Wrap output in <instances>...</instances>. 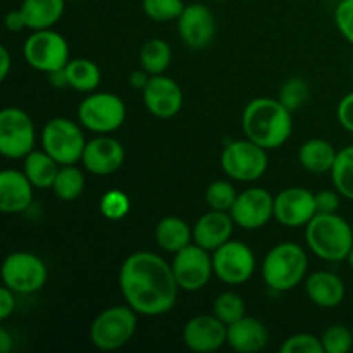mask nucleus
<instances>
[{
    "label": "nucleus",
    "mask_w": 353,
    "mask_h": 353,
    "mask_svg": "<svg viewBox=\"0 0 353 353\" xmlns=\"http://www.w3.org/2000/svg\"><path fill=\"white\" fill-rule=\"evenodd\" d=\"M305 292L310 302L323 309H334L347 295L343 279L330 271L312 272L305 278Z\"/></svg>",
    "instance_id": "nucleus-23"
},
{
    "label": "nucleus",
    "mask_w": 353,
    "mask_h": 353,
    "mask_svg": "<svg viewBox=\"0 0 353 353\" xmlns=\"http://www.w3.org/2000/svg\"><path fill=\"white\" fill-rule=\"evenodd\" d=\"M143 12L147 17L157 23H169V21H178L185 10L183 0H143Z\"/></svg>",
    "instance_id": "nucleus-34"
},
{
    "label": "nucleus",
    "mask_w": 353,
    "mask_h": 353,
    "mask_svg": "<svg viewBox=\"0 0 353 353\" xmlns=\"http://www.w3.org/2000/svg\"><path fill=\"white\" fill-rule=\"evenodd\" d=\"M212 2H228V0H212Z\"/></svg>",
    "instance_id": "nucleus-48"
},
{
    "label": "nucleus",
    "mask_w": 353,
    "mask_h": 353,
    "mask_svg": "<svg viewBox=\"0 0 353 353\" xmlns=\"http://www.w3.org/2000/svg\"><path fill=\"white\" fill-rule=\"evenodd\" d=\"M336 117L341 128L353 134V92L340 100L336 109Z\"/></svg>",
    "instance_id": "nucleus-41"
},
{
    "label": "nucleus",
    "mask_w": 353,
    "mask_h": 353,
    "mask_svg": "<svg viewBox=\"0 0 353 353\" xmlns=\"http://www.w3.org/2000/svg\"><path fill=\"white\" fill-rule=\"evenodd\" d=\"M317 214L316 193L292 186L274 196V219L286 228H302Z\"/></svg>",
    "instance_id": "nucleus-15"
},
{
    "label": "nucleus",
    "mask_w": 353,
    "mask_h": 353,
    "mask_svg": "<svg viewBox=\"0 0 353 353\" xmlns=\"http://www.w3.org/2000/svg\"><path fill=\"white\" fill-rule=\"evenodd\" d=\"M234 221L230 212L209 210L203 214L193 226V243L200 245L205 250L214 252L231 240L234 230Z\"/></svg>",
    "instance_id": "nucleus-20"
},
{
    "label": "nucleus",
    "mask_w": 353,
    "mask_h": 353,
    "mask_svg": "<svg viewBox=\"0 0 353 353\" xmlns=\"http://www.w3.org/2000/svg\"><path fill=\"white\" fill-rule=\"evenodd\" d=\"M183 90L172 78L164 74L152 76L143 90L145 109L159 119H171L183 109Z\"/></svg>",
    "instance_id": "nucleus-17"
},
{
    "label": "nucleus",
    "mask_w": 353,
    "mask_h": 353,
    "mask_svg": "<svg viewBox=\"0 0 353 353\" xmlns=\"http://www.w3.org/2000/svg\"><path fill=\"white\" fill-rule=\"evenodd\" d=\"M279 350L281 353H324L321 338L310 333H299L286 338Z\"/></svg>",
    "instance_id": "nucleus-38"
},
{
    "label": "nucleus",
    "mask_w": 353,
    "mask_h": 353,
    "mask_svg": "<svg viewBox=\"0 0 353 353\" xmlns=\"http://www.w3.org/2000/svg\"><path fill=\"white\" fill-rule=\"evenodd\" d=\"M138 330V314L130 305H114L102 310L90 326V341L103 352L119 350L133 340Z\"/></svg>",
    "instance_id": "nucleus-5"
},
{
    "label": "nucleus",
    "mask_w": 353,
    "mask_h": 353,
    "mask_svg": "<svg viewBox=\"0 0 353 353\" xmlns=\"http://www.w3.org/2000/svg\"><path fill=\"white\" fill-rule=\"evenodd\" d=\"M309 99V85L302 78H290L279 92V102L290 110L295 112Z\"/></svg>",
    "instance_id": "nucleus-37"
},
{
    "label": "nucleus",
    "mask_w": 353,
    "mask_h": 353,
    "mask_svg": "<svg viewBox=\"0 0 353 353\" xmlns=\"http://www.w3.org/2000/svg\"><path fill=\"white\" fill-rule=\"evenodd\" d=\"M23 55L28 65L47 74L61 71L71 61L68 40L52 28L33 31L24 41Z\"/></svg>",
    "instance_id": "nucleus-9"
},
{
    "label": "nucleus",
    "mask_w": 353,
    "mask_h": 353,
    "mask_svg": "<svg viewBox=\"0 0 353 353\" xmlns=\"http://www.w3.org/2000/svg\"><path fill=\"white\" fill-rule=\"evenodd\" d=\"M6 28L9 31H14V33H16V31L24 30V28H28L23 10L17 9V10H10V12H7Z\"/></svg>",
    "instance_id": "nucleus-43"
},
{
    "label": "nucleus",
    "mask_w": 353,
    "mask_h": 353,
    "mask_svg": "<svg viewBox=\"0 0 353 353\" xmlns=\"http://www.w3.org/2000/svg\"><path fill=\"white\" fill-rule=\"evenodd\" d=\"M324 353H348L353 347V333L343 324H333L321 336Z\"/></svg>",
    "instance_id": "nucleus-35"
},
{
    "label": "nucleus",
    "mask_w": 353,
    "mask_h": 353,
    "mask_svg": "<svg viewBox=\"0 0 353 353\" xmlns=\"http://www.w3.org/2000/svg\"><path fill=\"white\" fill-rule=\"evenodd\" d=\"M268 150L252 140H233L221 152V168L228 178L238 183L261 179L268 171Z\"/></svg>",
    "instance_id": "nucleus-7"
},
{
    "label": "nucleus",
    "mask_w": 353,
    "mask_h": 353,
    "mask_svg": "<svg viewBox=\"0 0 353 353\" xmlns=\"http://www.w3.org/2000/svg\"><path fill=\"white\" fill-rule=\"evenodd\" d=\"M341 193L334 190H323L316 193V207L321 214H334L340 209Z\"/></svg>",
    "instance_id": "nucleus-40"
},
{
    "label": "nucleus",
    "mask_w": 353,
    "mask_h": 353,
    "mask_svg": "<svg viewBox=\"0 0 353 353\" xmlns=\"http://www.w3.org/2000/svg\"><path fill=\"white\" fill-rule=\"evenodd\" d=\"M241 130L245 138L261 145L265 150L283 147L293 131L292 112L279 99L259 97L245 105L241 114Z\"/></svg>",
    "instance_id": "nucleus-2"
},
{
    "label": "nucleus",
    "mask_w": 353,
    "mask_h": 353,
    "mask_svg": "<svg viewBox=\"0 0 353 353\" xmlns=\"http://www.w3.org/2000/svg\"><path fill=\"white\" fill-rule=\"evenodd\" d=\"M230 214L236 226L248 231L259 230L274 217V196L264 188H248L238 193Z\"/></svg>",
    "instance_id": "nucleus-14"
},
{
    "label": "nucleus",
    "mask_w": 353,
    "mask_h": 353,
    "mask_svg": "<svg viewBox=\"0 0 353 353\" xmlns=\"http://www.w3.org/2000/svg\"><path fill=\"white\" fill-rule=\"evenodd\" d=\"M126 159V152L119 140L109 134H99L93 140L86 141L83 152V165L95 176H109L119 171Z\"/></svg>",
    "instance_id": "nucleus-18"
},
{
    "label": "nucleus",
    "mask_w": 353,
    "mask_h": 353,
    "mask_svg": "<svg viewBox=\"0 0 353 353\" xmlns=\"http://www.w3.org/2000/svg\"><path fill=\"white\" fill-rule=\"evenodd\" d=\"M331 179L341 196L353 200V145L338 152L336 161L331 169Z\"/></svg>",
    "instance_id": "nucleus-31"
},
{
    "label": "nucleus",
    "mask_w": 353,
    "mask_h": 353,
    "mask_svg": "<svg viewBox=\"0 0 353 353\" xmlns=\"http://www.w3.org/2000/svg\"><path fill=\"white\" fill-rule=\"evenodd\" d=\"M150 78H152V76L148 74L145 69H141V71L131 72L130 83H131V86H133L134 90H141V92H143L145 86H147L148 81H150Z\"/></svg>",
    "instance_id": "nucleus-44"
},
{
    "label": "nucleus",
    "mask_w": 353,
    "mask_h": 353,
    "mask_svg": "<svg viewBox=\"0 0 353 353\" xmlns=\"http://www.w3.org/2000/svg\"><path fill=\"white\" fill-rule=\"evenodd\" d=\"M78 121L85 130L93 133H114L126 121V105L114 93L92 92L79 103Z\"/></svg>",
    "instance_id": "nucleus-8"
},
{
    "label": "nucleus",
    "mask_w": 353,
    "mask_h": 353,
    "mask_svg": "<svg viewBox=\"0 0 353 353\" xmlns=\"http://www.w3.org/2000/svg\"><path fill=\"white\" fill-rule=\"evenodd\" d=\"M305 241L316 257L326 262H343L353 247V230L336 212H317L305 226Z\"/></svg>",
    "instance_id": "nucleus-3"
},
{
    "label": "nucleus",
    "mask_w": 353,
    "mask_h": 353,
    "mask_svg": "<svg viewBox=\"0 0 353 353\" xmlns=\"http://www.w3.org/2000/svg\"><path fill=\"white\" fill-rule=\"evenodd\" d=\"M236 190H234L233 183L224 181V179H217L207 186L205 192V202L210 210H223V212H230L233 209L234 202H236Z\"/></svg>",
    "instance_id": "nucleus-32"
},
{
    "label": "nucleus",
    "mask_w": 353,
    "mask_h": 353,
    "mask_svg": "<svg viewBox=\"0 0 353 353\" xmlns=\"http://www.w3.org/2000/svg\"><path fill=\"white\" fill-rule=\"evenodd\" d=\"M309 257L299 243L283 241L272 247L262 262V278L265 285L279 293L295 290L307 276Z\"/></svg>",
    "instance_id": "nucleus-4"
},
{
    "label": "nucleus",
    "mask_w": 353,
    "mask_h": 353,
    "mask_svg": "<svg viewBox=\"0 0 353 353\" xmlns=\"http://www.w3.org/2000/svg\"><path fill=\"white\" fill-rule=\"evenodd\" d=\"M65 0H23L19 9L23 10L26 26L30 30H48L59 23L64 14Z\"/></svg>",
    "instance_id": "nucleus-26"
},
{
    "label": "nucleus",
    "mask_w": 353,
    "mask_h": 353,
    "mask_svg": "<svg viewBox=\"0 0 353 353\" xmlns=\"http://www.w3.org/2000/svg\"><path fill=\"white\" fill-rule=\"evenodd\" d=\"M347 262H348V264H350V268L353 269V247H352L350 254H348V259H347Z\"/></svg>",
    "instance_id": "nucleus-47"
},
{
    "label": "nucleus",
    "mask_w": 353,
    "mask_h": 353,
    "mask_svg": "<svg viewBox=\"0 0 353 353\" xmlns=\"http://www.w3.org/2000/svg\"><path fill=\"white\" fill-rule=\"evenodd\" d=\"M119 288L128 305L145 317L168 314L176 305L179 292L172 265L147 250L128 255L119 269Z\"/></svg>",
    "instance_id": "nucleus-1"
},
{
    "label": "nucleus",
    "mask_w": 353,
    "mask_h": 353,
    "mask_svg": "<svg viewBox=\"0 0 353 353\" xmlns=\"http://www.w3.org/2000/svg\"><path fill=\"white\" fill-rule=\"evenodd\" d=\"M10 65H12V62H10L9 48L0 47V79H2V81L9 76Z\"/></svg>",
    "instance_id": "nucleus-45"
},
{
    "label": "nucleus",
    "mask_w": 353,
    "mask_h": 353,
    "mask_svg": "<svg viewBox=\"0 0 353 353\" xmlns=\"http://www.w3.org/2000/svg\"><path fill=\"white\" fill-rule=\"evenodd\" d=\"M245 312H247V305L238 293L224 292L214 300V314L228 326L245 317Z\"/></svg>",
    "instance_id": "nucleus-33"
},
{
    "label": "nucleus",
    "mask_w": 353,
    "mask_h": 353,
    "mask_svg": "<svg viewBox=\"0 0 353 353\" xmlns=\"http://www.w3.org/2000/svg\"><path fill=\"white\" fill-rule=\"evenodd\" d=\"M269 341V331L257 317H241L228 326V345L238 353H257Z\"/></svg>",
    "instance_id": "nucleus-22"
},
{
    "label": "nucleus",
    "mask_w": 353,
    "mask_h": 353,
    "mask_svg": "<svg viewBox=\"0 0 353 353\" xmlns=\"http://www.w3.org/2000/svg\"><path fill=\"white\" fill-rule=\"evenodd\" d=\"M338 2H341V0H338Z\"/></svg>",
    "instance_id": "nucleus-50"
},
{
    "label": "nucleus",
    "mask_w": 353,
    "mask_h": 353,
    "mask_svg": "<svg viewBox=\"0 0 353 353\" xmlns=\"http://www.w3.org/2000/svg\"><path fill=\"white\" fill-rule=\"evenodd\" d=\"M85 190V174L76 164L61 165L55 178L52 192L62 202H72L79 199Z\"/></svg>",
    "instance_id": "nucleus-30"
},
{
    "label": "nucleus",
    "mask_w": 353,
    "mask_h": 353,
    "mask_svg": "<svg viewBox=\"0 0 353 353\" xmlns=\"http://www.w3.org/2000/svg\"><path fill=\"white\" fill-rule=\"evenodd\" d=\"M171 265L179 290L185 292H199L205 288L214 276L212 255L196 243L188 245L174 254Z\"/></svg>",
    "instance_id": "nucleus-13"
},
{
    "label": "nucleus",
    "mask_w": 353,
    "mask_h": 353,
    "mask_svg": "<svg viewBox=\"0 0 353 353\" xmlns=\"http://www.w3.org/2000/svg\"><path fill=\"white\" fill-rule=\"evenodd\" d=\"M64 72L68 86H71L76 92L92 93L99 88L100 81H102L100 68L90 59H71L64 68Z\"/></svg>",
    "instance_id": "nucleus-28"
},
{
    "label": "nucleus",
    "mask_w": 353,
    "mask_h": 353,
    "mask_svg": "<svg viewBox=\"0 0 353 353\" xmlns=\"http://www.w3.org/2000/svg\"><path fill=\"white\" fill-rule=\"evenodd\" d=\"M10 350H12V336L6 327H2L0 330V353H9Z\"/></svg>",
    "instance_id": "nucleus-46"
},
{
    "label": "nucleus",
    "mask_w": 353,
    "mask_h": 353,
    "mask_svg": "<svg viewBox=\"0 0 353 353\" xmlns=\"http://www.w3.org/2000/svg\"><path fill=\"white\" fill-rule=\"evenodd\" d=\"M172 61L171 45L161 38H152L145 41L140 50V65L141 69L150 76L164 74Z\"/></svg>",
    "instance_id": "nucleus-29"
},
{
    "label": "nucleus",
    "mask_w": 353,
    "mask_h": 353,
    "mask_svg": "<svg viewBox=\"0 0 353 353\" xmlns=\"http://www.w3.org/2000/svg\"><path fill=\"white\" fill-rule=\"evenodd\" d=\"M155 241L161 250L174 255L193 243V230L186 221L165 216L155 226Z\"/></svg>",
    "instance_id": "nucleus-24"
},
{
    "label": "nucleus",
    "mask_w": 353,
    "mask_h": 353,
    "mask_svg": "<svg viewBox=\"0 0 353 353\" xmlns=\"http://www.w3.org/2000/svg\"><path fill=\"white\" fill-rule=\"evenodd\" d=\"M130 196L121 190H110L100 199V212L109 221H121L130 212Z\"/></svg>",
    "instance_id": "nucleus-36"
},
{
    "label": "nucleus",
    "mask_w": 353,
    "mask_h": 353,
    "mask_svg": "<svg viewBox=\"0 0 353 353\" xmlns=\"http://www.w3.org/2000/svg\"><path fill=\"white\" fill-rule=\"evenodd\" d=\"M74 2H85V0H74Z\"/></svg>",
    "instance_id": "nucleus-49"
},
{
    "label": "nucleus",
    "mask_w": 353,
    "mask_h": 353,
    "mask_svg": "<svg viewBox=\"0 0 353 353\" xmlns=\"http://www.w3.org/2000/svg\"><path fill=\"white\" fill-rule=\"evenodd\" d=\"M336 148L323 138H312L305 141L299 150V162L305 171L312 174H326L333 169L336 161Z\"/></svg>",
    "instance_id": "nucleus-25"
},
{
    "label": "nucleus",
    "mask_w": 353,
    "mask_h": 353,
    "mask_svg": "<svg viewBox=\"0 0 353 353\" xmlns=\"http://www.w3.org/2000/svg\"><path fill=\"white\" fill-rule=\"evenodd\" d=\"M41 147L57 164H78L83 159L86 138L81 126L68 117H54L41 131Z\"/></svg>",
    "instance_id": "nucleus-6"
},
{
    "label": "nucleus",
    "mask_w": 353,
    "mask_h": 353,
    "mask_svg": "<svg viewBox=\"0 0 353 353\" xmlns=\"http://www.w3.org/2000/svg\"><path fill=\"white\" fill-rule=\"evenodd\" d=\"M48 278L45 262L31 252H12L3 259L2 281L19 295L40 292Z\"/></svg>",
    "instance_id": "nucleus-11"
},
{
    "label": "nucleus",
    "mask_w": 353,
    "mask_h": 353,
    "mask_svg": "<svg viewBox=\"0 0 353 353\" xmlns=\"http://www.w3.org/2000/svg\"><path fill=\"white\" fill-rule=\"evenodd\" d=\"M23 161V171L31 181V185L40 190H52L61 164H57L45 150H33Z\"/></svg>",
    "instance_id": "nucleus-27"
},
{
    "label": "nucleus",
    "mask_w": 353,
    "mask_h": 353,
    "mask_svg": "<svg viewBox=\"0 0 353 353\" xmlns=\"http://www.w3.org/2000/svg\"><path fill=\"white\" fill-rule=\"evenodd\" d=\"M183 341L192 352H216L228 345V324H224L216 314H200L185 324Z\"/></svg>",
    "instance_id": "nucleus-16"
},
{
    "label": "nucleus",
    "mask_w": 353,
    "mask_h": 353,
    "mask_svg": "<svg viewBox=\"0 0 353 353\" xmlns=\"http://www.w3.org/2000/svg\"><path fill=\"white\" fill-rule=\"evenodd\" d=\"M33 190L24 171L3 169L0 172V210L3 214L24 212L33 202Z\"/></svg>",
    "instance_id": "nucleus-21"
},
{
    "label": "nucleus",
    "mask_w": 353,
    "mask_h": 353,
    "mask_svg": "<svg viewBox=\"0 0 353 353\" xmlns=\"http://www.w3.org/2000/svg\"><path fill=\"white\" fill-rule=\"evenodd\" d=\"M37 130L33 119L19 107H6L0 112V152L7 159H24L34 150Z\"/></svg>",
    "instance_id": "nucleus-10"
},
{
    "label": "nucleus",
    "mask_w": 353,
    "mask_h": 353,
    "mask_svg": "<svg viewBox=\"0 0 353 353\" xmlns=\"http://www.w3.org/2000/svg\"><path fill=\"white\" fill-rule=\"evenodd\" d=\"M334 23L341 37L353 45V0H341L334 10Z\"/></svg>",
    "instance_id": "nucleus-39"
},
{
    "label": "nucleus",
    "mask_w": 353,
    "mask_h": 353,
    "mask_svg": "<svg viewBox=\"0 0 353 353\" xmlns=\"http://www.w3.org/2000/svg\"><path fill=\"white\" fill-rule=\"evenodd\" d=\"M178 33L193 50L207 47L216 34V17L203 3H190L178 17Z\"/></svg>",
    "instance_id": "nucleus-19"
},
{
    "label": "nucleus",
    "mask_w": 353,
    "mask_h": 353,
    "mask_svg": "<svg viewBox=\"0 0 353 353\" xmlns=\"http://www.w3.org/2000/svg\"><path fill=\"white\" fill-rule=\"evenodd\" d=\"M14 309H16V292L3 285L0 290V321L9 319Z\"/></svg>",
    "instance_id": "nucleus-42"
},
{
    "label": "nucleus",
    "mask_w": 353,
    "mask_h": 353,
    "mask_svg": "<svg viewBox=\"0 0 353 353\" xmlns=\"http://www.w3.org/2000/svg\"><path fill=\"white\" fill-rule=\"evenodd\" d=\"M214 276L226 285H243L254 276L257 261L248 245L231 238L212 252Z\"/></svg>",
    "instance_id": "nucleus-12"
}]
</instances>
